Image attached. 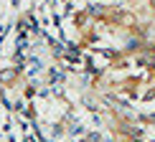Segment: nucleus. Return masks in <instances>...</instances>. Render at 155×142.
<instances>
[{
  "label": "nucleus",
  "instance_id": "f257e3e1",
  "mask_svg": "<svg viewBox=\"0 0 155 142\" xmlns=\"http://www.w3.org/2000/svg\"><path fill=\"white\" fill-rule=\"evenodd\" d=\"M150 5H153V8H155V0H150Z\"/></svg>",
  "mask_w": 155,
  "mask_h": 142
}]
</instances>
